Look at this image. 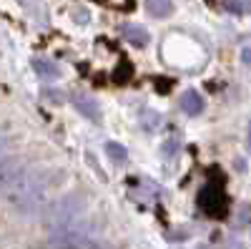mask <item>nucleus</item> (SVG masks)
Segmentation results:
<instances>
[{
  "label": "nucleus",
  "instance_id": "obj_1",
  "mask_svg": "<svg viewBox=\"0 0 251 249\" xmlns=\"http://www.w3.org/2000/svg\"><path fill=\"white\" fill-rule=\"evenodd\" d=\"M149 10L153 15H169L171 13V3L169 0H149Z\"/></svg>",
  "mask_w": 251,
  "mask_h": 249
}]
</instances>
